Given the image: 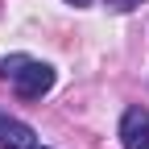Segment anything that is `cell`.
<instances>
[{"label":"cell","instance_id":"8992f818","mask_svg":"<svg viewBox=\"0 0 149 149\" xmlns=\"http://www.w3.org/2000/svg\"><path fill=\"white\" fill-rule=\"evenodd\" d=\"M33 149H46V145H33Z\"/></svg>","mask_w":149,"mask_h":149},{"label":"cell","instance_id":"6da1fadb","mask_svg":"<svg viewBox=\"0 0 149 149\" xmlns=\"http://www.w3.org/2000/svg\"><path fill=\"white\" fill-rule=\"evenodd\" d=\"M0 79L13 83V91L21 100H42L54 87L58 70L42 58H33V54H8V58H0Z\"/></svg>","mask_w":149,"mask_h":149},{"label":"cell","instance_id":"3957f363","mask_svg":"<svg viewBox=\"0 0 149 149\" xmlns=\"http://www.w3.org/2000/svg\"><path fill=\"white\" fill-rule=\"evenodd\" d=\"M33 145H37L33 124L8 116V112H0V149H33Z\"/></svg>","mask_w":149,"mask_h":149},{"label":"cell","instance_id":"277c9868","mask_svg":"<svg viewBox=\"0 0 149 149\" xmlns=\"http://www.w3.org/2000/svg\"><path fill=\"white\" fill-rule=\"evenodd\" d=\"M137 4H141V0H108V8H112V13H133Z\"/></svg>","mask_w":149,"mask_h":149},{"label":"cell","instance_id":"5b68a950","mask_svg":"<svg viewBox=\"0 0 149 149\" xmlns=\"http://www.w3.org/2000/svg\"><path fill=\"white\" fill-rule=\"evenodd\" d=\"M66 4H74V8H83V4H91V0H66Z\"/></svg>","mask_w":149,"mask_h":149},{"label":"cell","instance_id":"7a4b0ae2","mask_svg":"<svg viewBox=\"0 0 149 149\" xmlns=\"http://www.w3.org/2000/svg\"><path fill=\"white\" fill-rule=\"evenodd\" d=\"M120 145L124 149H149V112L141 104L124 108V116H120Z\"/></svg>","mask_w":149,"mask_h":149}]
</instances>
